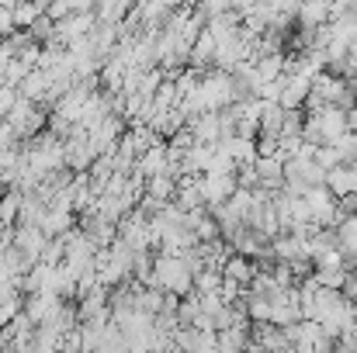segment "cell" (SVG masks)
<instances>
[{
    "mask_svg": "<svg viewBox=\"0 0 357 353\" xmlns=\"http://www.w3.org/2000/svg\"><path fill=\"white\" fill-rule=\"evenodd\" d=\"M149 288H160V291H170L177 298H188L195 291V270H191L188 256L184 253H160L156 263H153Z\"/></svg>",
    "mask_w": 357,
    "mask_h": 353,
    "instance_id": "cell-1",
    "label": "cell"
},
{
    "mask_svg": "<svg viewBox=\"0 0 357 353\" xmlns=\"http://www.w3.org/2000/svg\"><path fill=\"white\" fill-rule=\"evenodd\" d=\"M302 135H305V142H312V146H337L344 135H351L347 111H344V108H333V104H323L319 111H309Z\"/></svg>",
    "mask_w": 357,
    "mask_h": 353,
    "instance_id": "cell-2",
    "label": "cell"
},
{
    "mask_svg": "<svg viewBox=\"0 0 357 353\" xmlns=\"http://www.w3.org/2000/svg\"><path fill=\"white\" fill-rule=\"evenodd\" d=\"M198 94H202V101H205V111H226V108H233L239 101L236 80H233V73H226V70H205Z\"/></svg>",
    "mask_w": 357,
    "mask_h": 353,
    "instance_id": "cell-3",
    "label": "cell"
},
{
    "mask_svg": "<svg viewBox=\"0 0 357 353\" xmlns=\"http://www.w3.org/2000/svg\"><path fill=\"white\" fill-rule=\"evenodd\" d=\"M236 191H239L236 173H202V194H205V205L208 208L226 205Z\"/></svg>",
    "mask_w": 357,
    "mask_h": 353,
    "instance_id": "cell-4",
    "label": "cell"
},
{
    "mask_svg": "<svg viewBox=\"0 0 357 353\" xmlns=\"http://www.w3.org/2000/svg\"><path fill=\"white\" fill-rule=\"evenodd\" d=\"M98 28V14L91 10V14H70V17H63V21H56V45H70V42H77V38H87L91 31Z\"/></svg>",
    "mask_w": 357,
    "mask_h": 353,
    "instance_id": "cell-5",
    "label": "cell"
},
{
    "mask_svg": "<svg viewBox=\"0 0 357 353\" xmlns=\"http://www.w3.org/2000/svg\"><path fill=\"white\" fill-rule=\"evenodd\" d=\"M253 170H257V187L274 191V194L284 191V159L281 156H257Z\"/></svg>",
    "mask_w": 357,
    "mask_h": 353,
    "instance_id": "cell-6",
    "label": "cell"
},
{
    "mask_svg": "<svg viewBox=\"0 0 357 353\" xmlns=\"http://www.w3.org/2000/svg\"><path fill=\"white\" fill-rule=\"evenodd\" d=\"M45 246H49V235L42 233L38 226H14V249H21L28 260L38 263Z\"/></svg>",
    "mask_w": 357,
    "mask_h": 353,
    "instance_id": "cell-7",
    "label": "cell"
},
{
    "mask_svg": "<svg viewBox=\"0 0 357 353\" xmlns=\"http://www.w3.org/2000/svg\"><path fill=\"white\" fill-rule=\"evenodd\" d=\"M326 187H330L337 198L357 194V159H347V163H340L337 170H330V173H326Z\"/></svg>",
    "mask_w": 357,
    "mask_h": 353,
    "instance_id": "cell-8",
    "label": "cell"
},
{
    "mask_svg": "<svg viewBox=\"0 0 357 353\" xmlns=\"http://www.w3.org/2000/svg\"><path fill=\"white\" fill-rule=\"evenodd\" d=\"M49 87H52V77L45 73V70H31L24 80H21V87H17V94L24 97V101H35V104H45V97H49Z\"/></svg>",
    "mask_w": 357,
    "mask_h": 353,
    "instance_id": "cell-9",
    "label": "cell"
},
{
    "mask_svg": "<svg viewBox=\"0 0 357 353\" xmlns=\"http://www.w3.org/2000/svg\"><path fill=\"white\" fill-rule=\"evenodd\" d=\"M257 260H250V256H243V253H229V260H226V267H222V274L229 277V281H236L243 288H250V281L257 277Z\"/></svg>",
    "mask_w": 357,
    "mask_h": 353,
    "instance_id": "cell-10",
    "label": "cell"
},
{
    "mask_svg": "<svg viewBox=\"0 0 357 353\" xmlns=\"http://www.w3.org/2000/svg\"><path fill=\"white\" fill-rule=\"evenodd\" d=\"M73 226H77V212H66V208H49L38 229L49 235V239H59V235L70 233Z\"/></svg>",
    "mask_w": 357,
    "mask_h": 353,
    "instance_id": "cell-11",
    "label": "cell"
},
{
    "mask_svg": "<svg viewBox=\"0 0 357 353\" xmlns=\"http://www.w3.org/2000/svg\"><path fill=\"white\" fill-rule=\"evenodd\" d=\"M191 132H195L198 142H208V146L222 142V118H219V111H205L202 118H195Z\"/></svg>",
    "mask_w": 357,
    "mask_h": 353,
    "instance_id": "cell-12",
    "label": "cell"
},
{
    "mask_svg": "<svg viewBox=\"0 0 357 353\" xmlns=\"http://www.w3.org/2000/svg\"><path fill=\"white\" fill-rule=\"evenodd\" d=\"M222 146L233 152L236 166H253V163H257V156H260V149H257V142H253V139H239V135H233V139H222Z\"/></svg>",
    "mask_w": 357,
    "mask_h": 353,
    "instance_id": "cell-13",
    "label": "cell"
},
{
    "mask_svg": "<svg viewBox=\"0 0 357 353\" xmlns=\"http://www.w3.org/2000/svg\"><path fill=\"white\" fill-rule=\"evenodd\" d=\"M28 35H31L38 45H49V42L56 38V21H52L49 14H42V17H38V21L28 28Z\"/></svg>",
    "mask_w": 357,
    "mask_h": 353,
    "instance_id": "cell-14",
    "label": "cell"
},
{
    "mask_svg": "<svg viewBox=\"0 0 357 353\" xmlns=\"http://www.w3.org/2000/svg\"><path fill=\"white\" fill-rule=\"evenodd\" d=\"M316 163L330 173V170H337V166L347 163V159H344V152H340L337 146H316Z\"/></svg>",
    "mask_w": 357,
    "mask_h": 353,
    "instance_id": "cell-15",
    "label": "cell"
},
{
    "mask_svg": "<svg viewBox=\"0 0 357 353\" xmlns=\"http://www.w3.org/2000/svg\"><path fill=\"white\" fill-rule=\"evenodd\" d=\"M63 260H66V242H63V235H59V239H49V246H45V253H42V260H38V263L63 267Z\"/></svg>",
    "mask_w": 357,
    "mask_h": 353,
    "instance_id": "cell-16",
    "label": "cell"
},
{
    "mask_svg": "<svg viewBox=\"0 0 357 353\" xmlns=\"http://www.w3.org/2000/svg\"><path fill=\"white\" fill-rule=\"evenodd\" d=\"M17 101H21L17 87H7V84H0V118H7V115H10Z\"/></svg>",
    "mask_w": 357,
    "mask_h": 353,
    "instance_id": "cell-17",
    "label": "cell"
},
{
    "mask_svg": "<svg viewBox=\"0 0 357 353\" xmlns=\"http://www.w3.org/2000/svg\"><path fill=\"white\" fill-rule=\"evenodd\" d=\"M31 73V66H24L21 59H10L7 63V87H21V80Z\"/></svg>",
    "mask_w": 357,
    "mask_h": 353,
    "instance_id": "cell-18",
    "label": "cell"
},
{
    "mask_svg": "<svg viewBox=\"0 0 357 353\" xmlns=\"http://www.w3.org/2000/svg\"><path fill=\"white\" fill-rule=\"evenodd\" d=\"M347 128H351V135H357V104L347 111Z\"/></svg>",
    "mask_w": 357,
    "mask_h": 353,
    "instance_id": "cell-19",
    "label": "cell"
},
{
    "mask_svg": "<svg viewBox=\"0 0 357 353\" xmlns=\"http://www.w3.org/2000/svg\"><path fill=\"white\" fill-rule=\"evenodd\" d=\"M351 56H354V59H357V42H354V45H351Z\"/></svg>",
    "mask_w": 357,
    "mask_h": 353,
    "instance_id": "cell-20",
    "label": "cell"
},
{
    "mask_svg": "<svg viewBox=\"0 0 357 353\" xmlns=\"http://www.w3.org/2000/svg\"><path fill=\"white\" fill-rule=\"evenodd\" d=\"M3 125H7V118H0V132H3Z\"/></svg>",
    "mask_w": 357,
    "mask_h": 353,
    "instance_id": "cell-21",
    "label": "cell"
},
{
    "mask_svg": "<svg viewBox=\"0 0 357 353\" xmlns=\"http://www.w3.org/2000/svg\"><path fill=\"white\" fill-rule=\"evenodd\" d=\"M0 49H3V38H0Z\"/></svg>",
    "mask_w": 357,
    "mask_h": 353,
    "instance_id": "cell-22",
    "label": "cell"
}]
</instances>
